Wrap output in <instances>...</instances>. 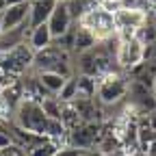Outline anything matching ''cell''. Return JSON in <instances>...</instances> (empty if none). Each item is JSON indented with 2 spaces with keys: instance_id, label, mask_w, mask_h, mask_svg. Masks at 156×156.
Wrapping results in <instances>:
<instances>
[{
  "instance_id": "cell-20",
  "label": "cell",
  "mask_w": 156,
  "mask_h": 156,
  "mask_svg": "<svg viewBox=\"0 0 156 156\" xmlns=\"http://www.w3.org/2000/svg\"><path fill=\"white\" fill-rule=\"evenodd\" d=\"M61 122H63V126L67 128V132L83 124L80 115H78V111H76V106H74L72 102H63V104H61Z\"/></svg>"
},
{
  "instance_id": "cell-11",
  "label": "cell",
  "mask_w": 156,
  "mask_h": 156,
  "mask_svg": "<svg viewBox=\"0 0 156 156\" xmlns=\"http://www.w3.org/2000/svg\"><path fill=\"white\" fill-rule=\"evenodd\" d=\"M28 22L20 24V26H13V28H5L2 33H0V54L7 52V50H13L15 46H20L22 41H26L28 37Z\"/></svg>"
},
{
  "instance_id": "cell-6",
  "label": "cell",
  "mask_w": 156,
  "mask_h": 156,
  "mask_svg": "<svg viewBox=\"0 0 156 156\" xmlns=\"http://www.w3.org/2000/svg\"><path fill=\"white\" fill-rule=\"evenodd\" d=\"M100 139H102V124L100 122H83L80 126L69 130V145L80 147L85 152L95 147Z\"/></svg>"
},
{
  "instance_id": "cell-17",
  "label": "cell",
  "mask_w": 156,
  "mask_h": 156,
  "mask_svg": "<svg viewBox=\"0 0 156 156\" xmlns=\"http://www.w3.org/2000/svg\"><path fill=\"white\" fill-rule=\"evenodd\" d=\"M0 95H2V98H5V102H7L13 111H15V108L20 106V102L24 100V85H22V78H17V80H15L13 85L5 87Z\"/></svg>"
},
{
  "instance_id": "cell-4",
  "label": "cell",
  "mask_w": 156,
  "mask_h": 156,
  "mask_svg": "<svg viewBox=\"0 0 156 156\" xmlns=\"http://www.w3.org/2000/svg\"><path fill=\"white\" fill-rule=\"evenodd\" d=\"M78 24L85 26L87 30H91V35L95 37V41H104V39L117 35V24H115V15L104 11L100 5L95 9H91L89 13H85Z\"/></svg>"
},
{
  "instance_id": "cell-9",
  "label": "cell",
  "mask_w": 156,
  "mask_h": 156,
  "mask_svg": "<svg viewBox=\"0 0 156 156\" xmlns=\"http://www.w3.org/2000/svg\"><path fill=\"white\" fill-rule=\"evenodd\" d=\"M72 104L76 106L78 115H80V119L83 122H104V117H102V104L98 102V98H87V95H76Z\"/></svg>"
},
{
  "instance_id": "cell-1",
  "label": "cell",
  "mask_w": 156,
  "mask_h": 156,
  "mask_svg": "<svg viewBox=\"0 0 156 156\" xmlns=\"http://www.w3.org/2000/svg\"><path fill=\"white\" fill-rule=\"evenodd\" d=\"M30 72L39 74V72H56L65 78L74 76V54L58 48L56 44H50L44 50H37L35 58H33V65Z\"/></svg>"
},
{
  "instance_id": "cell-36",
  "label": "cell",
  "mask_w": 156,
  "mask_h": 156,
  "mask_svg": "<svg viewBox=\"0 0 156 156\" xmlns=\"http://www.w3.org/2000/svg\"><path fill=\"white\" fill-rule=\"evenodd\" d=\"M154 58H156V41H154Z\"/></svg>"
},
{
  "instance_id": "cell-32",
  "label": "cell",
  "mask_w": 156,
  "mask_h": 156,
  "mask_svg": "<svg viewBox=\"0 0 156 156\" xmlns=\"http://www.w3.org/2000/svg\"><path fill=\"white\" fill-rule=\"evenodd\" d=\"M7 130H9V126L5 122H0V132H7Z\"/></svg>"
},
{
  "instance_id": "cell-21",
  "label": "cell",
  "mask_w": 156,
  "mask_h": 156,
  "mask_svg": "<svg viewBox=\"0 0 156 156\" xmlns=\"http://www.w3.org/2000/svg\"><path fill=\"white\" fill-rule=\"evenodd\" d=\"M76 76V85H78V93L76 95H87L93 98L98 91V78L95 76H87V74H74Z\"/></svg>"
},
{
  "instance_id": "cell-34",
  "label": "cell",
  "mask_w": 156,
  "mask_h": 156,
  "mask_svg": "<svg viewBox=\"0 0 156 156\" xmlns=\"http://www.w3.org/2000/svg\"><path fill=\"white\" fill-rule=\"evenodd\" d=\"M5 30V24H2V13H0V33Z\"/></svg>"
},
{
  "instance_id": "cell-22",
  "label": "cell",
  "mask_w": 156,
  "mask_h": 156,
  "mask_svg": "<svg viewBox=\"0 0 156 156\" xmlns=\"http://www.w3.org/2000/svg\"><path fill=\"white\" fill-rule=\"evenodd\" d=\"M61 100H58L56 95H48L41 100V108L48 117H54V119H61Z\"/></svg>"
},
{
  "instance_id": "cell-31",
  "label": "cell",
  "mask_w": 156,
  "mask_h": 156,
  "mask_svg": "<svg viewBox=\"0 0 156 156\" xmlns=\"http://www.w3.org/2000/svg\"><path fill=\"white\" fill-rule=\"evenodd\" d=\"M7 7H9V5H7V0H0V13H2Z\"/></svg>"
},
{
  "instance_id": "cell-27",
  "label": "cell",
  "mask_w": 156,
  "mask_h": 156,
  "mask_svg": "<svg viewBox=\"0 0 156 156\" xmlns=\"http://www.w3.org/2000/svg\"><path fill=\"white\" fill-rule=\"evenodd\" d=\"M5 156H28L26 154V150L22 147V145H17V143H11L9 147H5V150H0Z\"/></svg>"
},
{
  "instance_id": "cell-10",
  "label": "cell",
  "mask_w": 156,
  "mask_h": 156,
  "mask_svg": "<svg viewBox=\"0 0 156 156\" xmlns=\"http://www.w3.org/2000/svg\"><path fill=\"white\" fill-rule=\"evenodd\" d=\"M72 24H74V20H72V15H69V11H67L65 0H58L56 7H54V11H52L50 17H48V26H50L52 39L61 37L65 30H69Z\"/></svg>"
},
{
  "instance_id": "cell-39",
  "label": "cell",
  "mask_w": 156,
  "mask_h": 156,
  "mask_svg": "<svg viewBox=\"0 0 156 156\" xmlns=\"http://www.w3.org/2000/svg\"><path fill=\"white\" fill-rule=\"evenodd\" d=\"M83 156H87V154H83Z\"/></svg>"
},
{
  "instance_id": "cell-16",
  "label": "cell",
  "mask_w": 156,
  "mask_h": 156,
  "mask_svg": "<svg viewBox=\"0 0 156 156\" xmlns=\"http://www.w3.org/2000/svg\"><path fill=\"white\" fill-rule=\"evenodd\" d=\"M24 150H26V154H28V156H54V154H56V150H58V145H56L52 139L44 136V139H39V141H35V143L26 145Z\"/></svg>"
},
{
  "instance_id": "cell-14",
  "label": "cell",
  "mask_w": 156,
  "mask_h": 156,
  "mask_svg": "<svg viewBox=\"0 0 156 156\" xmlns=\"http://www.w3.org/2000/svg\"><path fill=\"white\" fill-rule=\"evenodd\" d=\"M26 41L30 44V48L37 52V50H44L52 44V33H50V26L48 22L44 24H39V26H33L28 30V37H26Z\"/></svg>"
},
{
  "instance_id": "cell-29",
  "label": "cell",
  "mask_w": 156,
  "mask_h": 156,
  "mask_svg": "<svg viewBox=\"0 0 156 156\" xmlns=\"http://www.w3.org/2000/svg\"><path fill=\"white\" fill-rule=\"evenodd\" d=\"M104 156H128V154H126V152L122 150V145H119V147H115L113 152H108V154H104Z\"/></svg>"
},
{
  "instance_id": "cell-2",
  "label": "cell",
  "mask_w": 156,
  "mask_h": 156,
  "mask_svg": "<svg viewBox=\"0 0 156 156\" xmlns=\"http://www.w3.org/2000/svg\"><path fill=\"white\" fill-rule=\"evenodd\" d=\"M128 85H130V78L126 72H111L102 78H98V91H95L98 102L106 106V104H115L124 100L128 95Z\"/></svg>"
},
{
  "instance_id": "cell-38",
  "label": "cell",
  "mask_w": 156,
  "mask_h": 156,
  "mask_svg": "<svg viewBox=\"0 0 156 156\" xmlns=\"http://www.w3.org/2000/svg\"><path fill=\"white\" fill-rule=\"evenodd\" d=\"M0 156H5V154H2V152H0Z\"/></svg>"
},
{
  "instance_id": "cell-8",
  "label": "cell",
  "mask_w": 156,
  "mask_h": 156,
  "mask_svg": "<svg viewBox=\"0 0 156 156\" xmlns=\"http://www.w3.org/2000/svg\"><path fill=\"white\" fill-rule=\"evenodd\" d=\"M113 15H115L117 28H132V30L141 28L147 20H150V15H147L143 9L134 7V5H124L119 11H115Z\"/></svg>"
},
{
  "instance_id": "cell-15",
  "label": "cell",
  "mask_w": 156,
  "mask_h": 156,
  "mask_svg": "<svg viewBox=\"0 0 156 156\" xmlns=\"http://www.w3.org/2000/svg\"><path fill=\"white\" fill-rule=\"evenodd\" d=\"M98 41H95V37L91 35V30H87L85 26H80L76 22V39H74V56L76 54H80V52H87V50H91L93 46H95Z\"/></svg>"
},
{
  "instance_id": "cell-12",
  "label": "cell",
  "mask_w": 156,
  "mask_h": 156,
  "mask_svg": "<svg viewBox=\"0 0 156 156\" xmlns=\"http://www.w3.org/2000/svg\"><path fill=\"white\" fill-rule=\"evenodd\" d=\"M28 13H30V0L20 2V5H9L2 11V24H5V28H13V26H20V24L28 22Z\"/></svg>"
},
{
  "instance_id": "cell-37",
  "label": "cell",
  "mask_w": 156,
  "mask_h": 156,
  "mask_svg": "<svg viewBox=\"0 0 156 156\" xmlns=\"http://www.w3.org/2000/svg\"><path fill=\"white\" fill-rule=\"evenodd\" d=\"M0 93H2V87H0Z\"/></svg>"
},
{
  "instance_id": "cell-19",
  "label": "cell",
  "mask_w": 156,
  "mask_h": 156,
  "mask_svg": "<svg viewBox=\"0 0 156 156\" xmlns=\"http://www.w3.org/2000/svg\"><path fill=\"white\" fill-rule=\"evenodd\" d=\"M37 78L41 80V85H44L52 95H56L58 91H61V87H63V85H65V80H67L65 76L56 74V72H39V74H37Z\"/></svg>"
},
{
  "instance_id": "cell-35",
  "label": "cell",
  "mask_w": 156,
  "mask_h": 156,
  "mask_svg": "<svg viewBox=\"0 0 156 156\" xmlns=\"http://www.w3.org/2000/svg\"><path fill=\"white\" fill-rule=\"evenodd\" d=\"M152 22H154V26H156V11L152 13Z\"/></svg>"
},
{
  "instance_id": "cell-7",
  "label": "cell",
  "mask_w": 156,
  "mask_h": 156,
  "mask_svg": "<svg viewBox=\"0 0 156 156\" xmlns=\"http://www.w3.org/2000/svg\"><path fill=\"white\" fill-rule=\"evenodd\" d=\"M143 48H145V44L136 35L130 39H122L119 50H117V63H119V67L124 72H128L136 63H141L143 61Z\"/></svg>"
},
{
  "instance_id": "cell-25",
  "label": "cell",
  "mask_w": 156,
  "mask_h": 156,
  "mask_svg": "<svg viewBox=\"0 0 156 156\" xmlns=\"http://www.w3.org/2000/svg\"><path fill=\"white\" fill-rule=\"evenodd\" d=\"M98 5H100L104 11H108V13H115V11H119L124 7L122 0H98Z\"/></svg>"
},
{
  "instance_id": "cell-3",
  "label": "cell",
  "mask_w": 156,
  "mask_h": 156,
  "mask_svg": "<svg viewBox=\"0 0 156 156\" xmlns=\"http://www.w3.org/2000/svg\"><path fill=\"white\" fill-rule=\"evenodd\" d=\"M46 122H48V115L44 113L41 102L26 100V98L20 102V106L15 108V115H13V124H17L20 128H24V130L37 132V134H44Z\"/></svg>"
},
{
  "instance_id": "cell-23",
  "label": "cell",
  "mask_w": 156,
  "mask_h": 156,
  "mask_svg": "<svg viewBox=\"0 0 156 156\" xmlns=\"http://www.w3.org/2000/svg\"><path fill=\"white\" fill-rule=\"evenodd\" d=\"M76 93H78V85H76V76H69L67 80H65V85L61 87V91L56 93V98L61 102H72L74 98H76Z\"/></svg>"
},
{
  "instance_id": "cell-13",
  "label": "cell",
  "mask_w": 156,
  "mask_h": 156,
  "mask_svg": "<svg viewBox=\"0 0 156 156\" xmlns=\"http://www.w3.org/2000/svg\"><path fill=\"white\" fill-rule=\"evenodd\" d=\"M58 0H30V13H28V26H39L48 22L50 13L54 11Z\"/></svg>"
},
{
  "instance_id": "cell-26",
  "label": "cell",
  "mask_w": 156,
  "mask_h": 156,
  "mask_svg": "<svg viewBox=\"0 0 156 156\" xmlns=\"http://www.w3.org/2000/svg\"><path fill=\"white\" fill-rule=\"evenodd\" d=\"M83 154H85V150H80V147L65 145V147H58L54 156H83Z\"/></svg>"
},
{
  "instance_id": "cell-33",
  "label": "cell",
  "mask_w": 156,
  "mask_h": 156,
  "mask_svg": "<svg viewBox=\"0 0 156 156\" xmlns=\"http://www.w3.org/2000/svg\"><path fill=\"white\" fill-rule=\"evenodd\" d=\"M152 93H154V98H156V76H154V83H152Z\"/></svg>"
},
{
  "instance_id": "cell-24",
  "label": "cell",
  "mask_w": 156,
  "mask_h": 156,
  "mask_svg": "<svg viewBox=\"0 0 156 156\" xmlns=\"http://www.w3.org/2000/svg\"><path fill=\"white\" fill-rule=\"evenodd\" d=\"M136 37H139L145 46L156 41V26H154V22H152V15H150V20H147L141 28H136Z\"/></svg>"
},
{
  "instance_id": "cell-5",
  "label": "cell",
  "mask_w": 156,
  "mask_h": 156,
  "mask_svg": "<svg viewBox=\"0 0 156 156\" xmlns=\"http://www.w3.org/2000/svg\"><path fill=\"white\" fill-rule=\"evenodd\" d=\"M33 58H35V50L30 48L28 41H22L13 50L0 54V67L13 76H24L33 65Z\"/></svg>"
},
{
  "instance_id": "cell-18",
  "label": "cell",
  "mask_w": 156,
  "mask_h": 156,
  "mask_svg": "<svg viewBox=\"0 0 156 156\" xmlns=\"http://www.w3.org/2000/svg\"><path fill=\"white\" fill-rule=\"evenodd\" d=\"M65 5H67V11H69L72 20L78 22L85 13H89L91 9L98 7V0H65Z\"/></svg>"
},
{
  "instance_id": "cell-28",
  "label": "cell",
  "mask_w": 156,
  "mask_h": 156,
  "mask_svg": "<svg viewBox=\"0 0 156 156\" xmlns=\"http://www.w3.org/2000/svg\"><path fill=\"white\" fill-rule=\"evenodd\" d=\"M13 143V139H11V134H9V130L7 132H0V150H5V147H9Z\"/></svg>"
},
{
  "instance_id": "cell-30",
  "label": "cell",
  "mask_w": 156,
  "mask_h": 156,
  "mask_svg": "<svg viewBox=\"0 0 156 156\" xmlns=\"http://www.w3.org/2000/svg\"><path fill=\"white\" fill-rule=\"evenodd\" d=\"M150 126L156 130V111H154V113H150Z\"/></svg>"
}]
</instances>
